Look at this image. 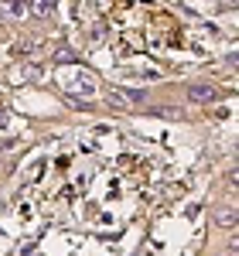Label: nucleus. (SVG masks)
Masks as SVG:
<instances>
[{
	"instance_id": "nucleus-5",
	"label": "nucleus",
	"mask_w": 239,
	"mask_h": 256,
	"mask_svg": "<svg viewBox=\"0 0 239 256\" xmlns=\"http://www.w3.org/2000/svg\"><path fill=\"white\" fill-rule=\"evenodd\" d=\"M0 34H4V28H0Z\"/></svg>"
},
{
	"instance_id": "nucleus-1",
	"label": "nucleus",
	"mask_w": 239,
	"mask_h": 256,
	"mask_svg": "<svg viewBox=\"0 0 239 256\" xmlns=\"http://www.w3.org/2000/svg\"><path fill=\"white\" fill-rule=\"evenodd\" d=\"M219 96L222 92L216 86H192V89H188V99H192V102H216Z\"/></svg>"
},
{
	"instance_id": "nucleus-4",
	"label": "nucleus",
	"mask_w": 239,
	"mask_h": 256,
	"mask_svg": "<svg viewBox=\"0 0 239 256\" xmlns=\"http://www.w3.org/2000/svg\"><path fill=\"white\" fill-rule=\"evenodd\" d=\"M31 0H10V14H24Z\"/></svg>"
},
{
	"instance_id": "nucleus-3",
	"label": "nucleus",
	"mask_w": 239,
	"mask_h": 256,
	"mask_svg": "<svg viewBox=\"0 0 239 256\" xmlns=\"http://www.w3.org/2000/svg\"><path fill=\"white\" fill-rule=\"evenodd\" d=\"M52 7H55V0H38V18H48Z\"/></svg>"
},
{
	"instance_id": "nucleus-2",
	"label": "nucleus",
	"mask_w": 239,
	"mask_h": 256,
	"mask_svg": "<svg viewBox=\"0 0 239 256\" xmlns=\"http://www.w3.org/2000/svg\"><path fill=\"white\" fill-rule=\"evenodd\" d=\"M216 222H219V226H226V229H232V226H236V212H232V208H226V212H219V216H216Z\"/></svg>"
}]
</instances>
